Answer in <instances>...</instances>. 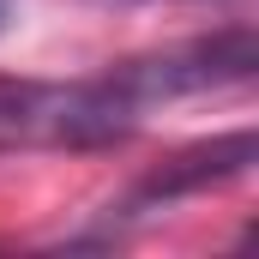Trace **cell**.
Returning <instances> with one entry per match:
<instances>
[{"instance_id": "3", "label": "cell", "mask_w": 259, "mask_h": 259, "mask_svg": "<svg viewBox=\"0 0 259 259\" xmlns=\"http://www.w3.org/2000/svg\"><path fill=\"white\" fill-rule=\"evenodd\" d=\"M253 157H259L253 127L223 133V139H205V145H187L181 157H169L163 169H151V175L127 193V205H121V211H157V205H175V199H187V193L223 187V181L247 175V169H253Z\"/></svg>"}, {"instance_id": "5", "label": "cell", "mask_w": 259, "mask_h": 259, "mask_svg": "<svg viewBox=\"0 0 259 259\" xmlns=\"http://www.w3.org/2000/svg\"><path fill=\"white\" fill-rule=\"evenodd\" d=\"M109 6H151V0H109Z\"/></svg>"}, {"instance_id": "4", "label": "cell", "mask_w": 259, "mask_h": 259, "mask_svg": "<svg viewBox=\"0 0 259 259\" xmlns=\"http://www.w3.org/2000/svg\"><path fill=\"white\" fill-rule=\"evenodd\" d=\"M6 12H12V0H0V30H6Z\"/></svg>"}, {"instance_id": "1", "label": "cell", "mask_w": 259, "mask_h": 259, "mask_svg": "<svg viewBox=\"0 0 259 259\" xmlns=\"http://www.w3.org/2000/svg\"><path fill=\"white\" fill-rule=\"evenodd\" d=\"M145 115L115 84V72L97 78H0V157L12 151H97L127 139Z\"/></svg>"}, {"instance_id": "2", "label": "cell", "mask_w": 259, "mask_h": 259, "mask_svg": "<svg viewBox=\"0 0 259 259\" xmlns=\"http://www.w3.org/2000/svg\"><path fill=\"white\" fill-rule=\"evenodd\" d=\"M259 66V36L247 24H229V30H211L193 42H175L163 55H139V61L109 66L121 97L133 109H157V103H181V97H205V91H229V84H247Z\"/></svg>"}]
</instances>
